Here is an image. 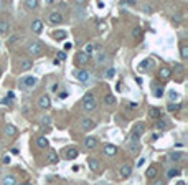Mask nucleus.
<instances>
[{
    "instance_id": "1",
    "label": "nucleus",
    "mask_w": 188,
    "mask_h": 185,
    "mask_svg": "<svg viewBox=\"0 0 188 185\" xmlns=\"http://www.w3.org/2000/svg\"><path fill=\"white\" fill-rule=\"evenodd\" d=\"M96 107H98V101L94 99L93 93H86L84 98H83V109L86 112H91V111H94Z\"/></svg>"
},
{
    "instance_id": "2",
    "label": "nucleus",
    "mask_w": 188,
    "mask_h": 185,
    "mask_svg": "<svg viewBox=\"0 0 188 185\" xmlns=\"http://www.w3.org/2000/svg\"><path fill=\"white\" fill-rule=\"evenodd\" d=\"M36 83H38V79L35 76H27V78L20 79V88L22 89H30V88H35Z\"/></svg>"
},
{
    "instance_id": "3",
    "label": "nucleus",
    "mask_w": 188,
    "mask_h": 185,
    "mask_svg": "<svg viewBox=\"0 0 188 185\" xmlns=\"http://www.w3.org/2000/svg\"><path fill=\"white\" fill-rule=\"evenodd\" d=\"M48 20H50V23H53V25H60V23H63V15H61V12H51L50 15H48Z\"/></svg>"
},
{
    "instance_id": "4",
    "label": "nucleus",
    "mask_w": 188,
    "mask_h": 185,
    "mask_svg": "<svg viewBox=\"0 0 188 185\" xmlns=\"http://www.w3.org/2000/svg\"><path fill=\"white\" fill-rule=\"evenodd\" d=\"M28 51H30V55H40L43 51V43L41 41H31L28 46Z\"/></svg>"
},
{
    "instance_id": "5",
    "label": "nucleus",
    "mask_w": 188,
    "mask_h": 185,
    "mask_svg": "<svg viewBox=\"0 0 188 185\" xmlns=\"http://www.w3.org/2000/svg\"><path fill=\"white\" fill-rule=\"evenodd\" d=\"M94 126H96V122L91 119V117H83V119H81V129L83 131H91Z\"/></svg>"
},
{
    "instance_id": "6",
    "label": "nucleus",
    "mask_w": 188,
    "mask_h": 185,
    "mask_svg": "<svg viewBox=\"0 0 188 185\" xmlns=\"http://www.w3.org/2000/svg\"><path fill=\"white\" fill-rule=\"evenodd\" d=\"M109 61V55L106 53V51H99V53H96V63H98L99 66L106 65Z\"/></svg>"
},
{
    "instance_id": "7",
    "label": "nucleus",
    "mask_w": 188,
    "mask_h": 185,
    "mask_svg": "<svg viewBox=\"0 0 188 185\" xmlns=\"http://www.w3.org/2000/svg\"><path fill=\"white\" fill-rule=\"evenodd\" d=\"M30 28H31V32H33V33H36V35H38V33H41V32H43V22L36 18V20H33V22H31Z\"/></svg>"
},
{
    "instance_id": "8",
    "label": "nucleus",
    "mask_w": 188,
    "mask_h": 185,
    "mask_svg": "<svg viewBox=\"0 0 188 185\" xmlns=\"http://www.w3.org/2000/svg\"><path fill=\"white\" fill-rule=\"evenodd\" d=\"M119 174H120V177L122 179H127L129 175L132 174V167L129 164H124V165H120V169H119Z\"/></svg>"
},
{
    "instance_id": "9",
    "label": "nucleus",
    "mask_w": 188,
    "mask_h": 185,
    "mask_svg": "<svg viewBox=\"0 0 188 185\" xmlns=\"http://www.w3.org/2000/svg\"><path fill=\"white\" fill-rule=\"evenodd\" d=\"M150 66H153V61L147 58V60H144L142 63L137 66V69L140 71V73H145V71H148V69H150Z\"/></svg>"
},
{
    "instance_id": "10",
    "label": "nucleus",
    "mask_w": 188,
    "mask_h": 185,
    "mask_svg": "<svg viewBox=\"0 0 188 185\" xmlns=\"http://www.w3.org/2000/svg\"><path fill=\"white\" fill-rule=\"evenodd\" d=\"M76 78L79 79L81 83H89V73L86 69H79V71H76Z\"/></svg>"
},
{
    "instance_id": "11",
    "label": "nucleus",
    "mask_w": 188,
    "mask_h": 185,
    "mask_svg": "<svg viewBox=\"0 0 188 185\" xmlns=\"http://www.w3.org/2000/svg\"><path fill=\"white\" fill-rule=\"evenodd\" d=\"M15 183H17V177L12 174H8L2 179V185H15Z\"/></svg>"
},
{
    "instance_id": "12",
    "label": "nucleus",
    "mask_w": 188,
    "mask_h": 185,
    "mask_svg": "<svg viewBox=\"0 0 188 185\" xmlns=\"http://www.w3.org/2000/svg\"><path fill=\"white\" fill-rule=\"evenodd\" d=\"M3 132H5L7 136H10V137H13V136H17V134H18L17 127H15V126H12V124H5V127H3Z\"/></svg>"
},
{
    "instance_id": "13",
    "label": "nucleus",
    "mask_w": 188,
    "mask_h": 185,
    "mask_svg": "<svg viewBox=\"0 0 188 185\" xmlns=\"http://www.w3.org/2000/svg\"><path fill=\"white\" fill-rule=\"evenodd\" d=\"M102 152H104L106 155H114L115 152H117V147H115L114 144H106L104 149H102Z\"/></svg>"
},
{
    "instance_id": "14",
    "label": "nucleus",
    "mask_w": 188,
    "mask_h": 185,
    "mask_svg": "<svg viewBox=\"0 0 188 185\" xmlns=\"http://www.w3.org/2000/svg\"><path fill=\"white\" fill-rule=\"evenodd\" d=\"M96 144H98V139H96V137H86L84 139V147L86 149H94Z\"/></svg>"
},
{
    "instance_id": "15",
    "label": "nucleus",
    "mask_w": 188,
    "mask_h": 185,
    "mask_svg": "<svg viewBox=\"0 0 188 185\" xmlns=\"http://www.w3.org/2000/svg\"><path fill=\"white\" fill-rule=\"evenodd\" d=\"M144 132H145V124H144V122H137V124L134 126V134L140 137Z\"/></svg>"
},
{
    "instance_id": "16",
    "label": "nucleus",
    "mask_w": 188,
    "mask_h": 185,
    "mask_svg": "<svg viewBox=\"0 0 188 185\" xmlns=\"http://www.w3.org/2000/svg\"><path fill=\"white\" fill-rule=\"evenodd\" d=\"M10 32V23L7 20H0V35H7Z\"/></svg>"
},
{
    "instance_id": "17",
    "label": "nucleus",
    "mask_w": 188,
    "mask_h": 185,
    "mask_svg": "<svg viewBox=\"0 0 188 185\" xmlns=\"http://www.w3.org/2000/svg\"><path fill=\"white\" fill-rule=\"evenodd\" d=\"M50 104H51V101H50V98H48V96H41L40 99H38V106L43 107V109H48V107H50Z\"/></svg>"
},
{
    "instance_id": "18",
    "label": "nucleus",
    "mask_w": 188,
    "mask_h": 185,
    "mask_svg": "<svg viewBox=\"0 0 188 185\" xmlns=\"http://www.w3.org/2000/svg\"><path fill=\"white\" fill-rule=\"evenodd\" d=\"M160 116H162V111L158 107H150L148 109V117H152V119H158Z\"/></svg>"
},
{
    "instance_id": "19",
    "label": "nucleus",
    "mask_w": 188,
    "mask_h": 185,
    "mask_svg": "<svg viewBox=\"0 0 188 185\" xmlns=\"http://www.w3.org/2000/svg\"><path fill=\"white\" fill-rule=\"evenodd\" d=\"M182 159H185V154H183V152H178V150H175V152L170 154V160H173V162H180Z\"/></svg>"
},
{
    "instance_id": "20",
    "label": "nucleus",
    "mask_w": 188,
    "mask_h": 185,
    "mask_svg": "<svg viewBox=\"0 0 188 185\" xmlns=\"http://www.w3.org/2000/svg\"><path fill=\"white\" fill-rule=\"evenodd\" d=\"M76 60H78V63L86 65V63L89 61V55H86L84 51H79V53H78V58H76Z\"/></svg>"
},
{
    "instance_id": "21",
    "label": "nucleus",
    "mask_w": 188,
    "mask_h": 185,
    "mask_svg": "<svg viewBox=\"0 0 188 185\" xmlns=\"http://www.w3.org/2000/svg\"><path fill=\"white\" fill-rule=\"evenodd\" d=\"M78 157V150L74 149V147H69L68 150H66V159H69V160H73Z\"/></svg>"
},
{
    "instance_id": "22",
    "label": "nucleus",
    "mask_w": 188,
    "mask_h": 185,
    "mask_svg": "<svg viewBox=\"0 0 188 185\" xmlns=\"http://www.w3.org/2000/svg\"><path fill=\"white\" fill-rule=\"evenodd\" d=\"M88 164H89V169L93 170V172H96V170H99V162H98V159L91 157V159L88 160Z\"/></svg>"
},
{
    "instance_id": "23",
    "label": "nucleus",
    "mask_w": 188,
    "mask_h": 185,
    "mask_svg": "<svg viewBox=\"0 0 188 185\" xmlns=\"http://www.w3.org/2000/svg\"><path fill=\"white\" fill-rule=\"evenodd\" d=\"M157 174H158V169L155 165H152V167H148V170H147V179H155Z\"/></svg>"
},
{
    "instance_id": "24",
    "label": "nucleus",
    "mask_w": 188,
    "mask_h": 185,
    "mask_svg": "<svg viewBox=\"0 0 188 185\" xmlns=\"http://www.w3.org/2000/svg\"><path fill=\"white\" fill-rule=\"evenodd\" d=\"M182 174V169H178V167H175V169H170L167 172V177L168 179H173V177H178V175Z\"/></svg>"
},
{
    "instance_id": "25",
    "label": "nucleus",
    "mask_w": 188,
    "mask_h": 185,
    "mask_svg": "<svg viewBox=\"0 0 188 185\" xmlns=\"http://www.w3.org/2000/svg\"><path fill=\"white\" fill-rule=\"evenodd\" d=\"M58 160H60V159H58V154L55 152V150H50V152H48V162H50V164H56Z\"/></svg>"
},
{
    "instance_id": "26",
    "label": "nucleus",
    "mask_w": 188,
    "mask_h": 185,
    "mask_svg": "<svg viewBox=\"0 0 188 185\" xmlns=\"http://www.w3.org/2000/svg\"><path fill=\"white\" fill-rule=\"evenodd\" d=\"M36 144H38V147H40V149H46V147H48V139L41 136V137H38Z\"/></svg>"
},
{
    "instance_id": "27",
    "label": "nucleus",
    "mask_w": 188,
    "mask_h": 185,
    "mask_svg": "<svg viewBox=\"0 0 188 185\" xmlns=\"http://www.w3.org/2000/svg\"><path fill=\"white\" fill-rule=\"evenodd\" d=\"M31 65H33V61H31V60H23V61H22L20 69H22V71H28V69L31 68Z\"/></svg>"
},
{
    "instance_id": "28",
    "label": "nucleus",
    "mask_w": 188,
    "mask_h": 185,
    "mask_svg": "<svg viewBox=\"0 0 188 185\" xmlns=\"http://www.w3.org/2000/svg\"><path fill=\"white\" fill-rule=\"evenodd\" d=\"M170 76H172V69L170 68H160V78L167 79V78H170Z\"/></svg>"
},
{
    "instance_id": "29",
    "label": "nucleus",
    "mask_w": 188,
    "mask_h": 185,
    "mask_svg": "<svg viewBox=\"0 0 188 185\" xmlns=\"http://www.w3.org/2000/svg\"><path fill=\"white\" fill-rule=\"evenodd\" d=\"M25 7L28 8V10H35V8L38 7V2H36V0H27Z\"/></svg>"
},
{
    "instance_id": "30",
    "label": "nucleus",
    "mask_w": 188,
    "mask_h": 185,
    "mask_svg": "<svg viewBox=\"0 0 188 185\" xmlns=\"http://www.w3.org/2000/svg\"><path fill=\"white\" fill-rule=\"evenodd\" d=\"M53 36H55L56 40H65L66 38V32L65 30H56L55 33H53Z\"/></svg>"
},
{
    "instance_id": "31",
    "label": "nucleus",
    "mask_w": 188,
    "mask_h": 185,
    "mask_svg": "<svg viewBox=\"0 0 188 185\" xmlns=\"http://www.w3.org/2000/svg\"><path fill=\"white\" fill-rule=\"evenodd\" d=\"M104 103L107 104V106H111V104H114V103H115L114 94H106V96H104Z\"/></svg>"
},
{
    "instance_id": "32",
    "label": "nucleus",
    "mask_w": 188,
    "mask_h": 185,
    "mask_svg": "<svg viewBox=\"0 0 188 185\" xmlns=\"http://www.w3.org/2000/svg\"><path fill=\"white\" fill-rule=\"evenodd\" d=\"M168 99H170V103L178 101V99H180V94H178L177 91H170V93H168Z\"/></svg>"
},
{
    "instance_id": "33",
    "label": "nucleus",
    "mask_w": 188,
    "mask_h": 185,
    "mask_svg": "<svg viewBox=\"0 0 188 185\" xmlns=\"http://www.w3.org/2000/svg\"><path fill=\"white\" fill-rule=\"evenodd\" d=\"M180 56H182L183 60L188 58V46H186V45H182V48H180Z\"/></svg>"
},
{
    "instance_id": "34",
    "label": "nucleus",
    "mask_w": 188,
    "mask_h": 185,
    "mask_svg": "<svg viewBox=\"0 0 188 185\" xmlns=\"http://www.w3.org/2000/svg\"><path fill=\"white\" fill-rule=\"evenodd\" d=\"M168 111H178V109H180V104H178V103H175V104H173V103H170V104H168Z\"/></svg>"
},
{
    "instance_id": "35",
    "label": "nucleus",
    "mask_w": 188,
    "mask_h": 185,
    "mask_svg": "<svg viewBox=\"0 0 188 185\" xmlns=\"http://www.w3.org/2000/svg\"><path fill=\"white\" fill-rule=\"evenodd\" d=\"M114 74H115V69H114V68H109V69H106L104 76H106V78H112Z\"/></svg>"
},
{
    "instance_id": "36",
    "label": "nucleus",
    "mask_w": 188,
    "mask_h": 185,
    "mask_svg": "<svg viewBox=\"0 0 188 185\" xmlns=\"http://www.w3.org/2000/svg\"><path fill=\"white\" fill-rule=\"evenodd\" d=\"M132 35L136 36V38H140V35H142V30H140V28H139V27H136V28H134V32H132Z\"/></svg>"
},
{
    "instance_id": "37",
    "label": "nucleus",
    "mask_w": 188,
    "mask_h": 185,
    "mask_svg": "<svg viewBox=\"0 0 188 185\" xmlns=\"http://www.w3.org/2000/svg\"><path fill=\"white\" fill-rule=\"evenodd\" d=\"M165 127H167V122H165V121L160 119V121L157 122V129H165Z\"/></svg>"
},
{
    "instance_id": "38",
    "label": "nucleus",
    "mask_w": 188,
    "mask_h": 185,
    "mask_svg": "<svg viewBox=\"0 0 188 185\" xmlns=\"http://www.w3.org/2000/svg\"><path fill=\"white\" fill-rule=\"evenodd\" d=\"M162 94H163V88H155V96L162 98Z\"/></svg>"
},
{
    "instance_id": "39",
    "label": "nucleus",
    "mask_w": 188,
    "mask_h": 185,
    "mask_svg": "<svg viewBox=\"0 0 188 185\" xmlns=\"http://www.w3.org/2000/svg\"><path fill=\"white\" fill-rule=\"evenodd\" d=\"M58 60H66V53H65V51H60V53H58Z\"/></svg>"
},
{
    "instance_id": "40",
    "label": "nucleus",
    "mask_w": 188,
    "mask_h": 185,
    "mask_svg": "<svg viewBox=\"0 0 188 185\" xmlns=\"http://www.w3.org/2000/svg\"><path fill=\"white\" fill-rule=\"evenodd\" d=\"M142 10H144V12H147V13H150V12H152V7H150V5H144V7H142Z\"/></svg>"
},
{
    "instance_id": "41",
    "label": "nucleus",
    "mask_w": 188,
    "mask_h": 185,
    "mask_svg": "<svg viewBox=\"0 0 188 185\" xmlns=\"http://www.w3.org/2000/svg\"><path fill=\"white\" fill-rule=\"evenodd\" d=\"M7 98H8V99H13V98H15V93H13V91H8V93H7Z\"/></svg>"
},
{
    "instance_id": "42",
    "label": "nucleus",
    "mask_w": 188,
    "mask_h": 185,
    "mask_svg": "<svg viewBox=\"0 0 188 185\" xmlns=\"http://www.w3.org/2000/svg\"><path fill=\"white\" fill-rule=\"evenodd\" d=\"M41 121L45 122V124H50V122H51V119H50V117H48V116H45V117H43Z\"/></svg>"
},
{
    "instance_id": "43",
    "label": "nucleus",
    "mask_w": 188,
    "mask_h": 185,
    "mask_svg": "<svg viewBox=\"0 0 188 185\" xmlns=\"http://www.w3.org/2000/svg\"><path fill=\"white\" fill-rule=\"evenodd\" d=\"M66 96H68V91H61V93H60V98H61V99H65Z\"/></svg>"
},
{
    "instance_id": "44",
    "label": "nucleus",
    "mask_w": 188,
    "mask_h": 185,
    "mask_svg": "<svg viewBox=\"0 0 188 185\" xmlns=\"http://www.w3.org/2000/svg\"><path fill=\"white\" fill-rule=\"evenodd\" d=\"M144 162H145V159H139V162H137V167H140V165H144Z\"/></svg>"
},
{
    "instance_id": "45",
    "label": "nucleus",
    "mask_w": 188,
    "mask_h": 185,
    "mask_svg": "<svg viewBox=\"0 0 188 185\" xmlns=\"http://www.w3.org/2000/svg\"><path fill=\"white\" fill-rule=\"evenodd\" d=\"M153 185H165V182H163V180H155Z\"/></svg>"
},
{
    "instance_id": "46",
    "label": "nucleus",
    "mask_w": 188,
    "mask_h": 185,
    "mask_svg": "<svg viewBox=\"0 0 188 185\" xmlns=\"http://www.w3.org/2000/svg\"><path fill=\"white\" fill-rule=\"evenodd\" d=\"M3 164H10V157H8V155L3 157Z\"/></svg>"
},
{
    "instance_id": "47",
    "label": "nucleus",
    "mask_w": 188,
    "mask_h": 185,
    "mask_svg": "<svg viewBox=\"0 0 188 185\" xmlns=\"http://www.w3.org/2000/svg\"><path fill=\"white\" fill-rule=\"evenodd\" d=\"M71 48H73V45H71V43H65V50H71Z\"/></svg>"
},
{
    "instance_id": "48",
    "label": "nucleus",
    "mask_w": 188,
    "mask_h": 185,
    "mask_svg": "<svg viewBox=\"0 0 188 185\" xmlns=\"http://www.w3.org/2000/svg\"><path fill=\"white\" fill-rule=\"evenodd\" d=\"M10 152H12V154H15V155H18V149H17V147H13Z\"/></svg>"
},
{
    "instance_id": "49",
    "label": "nucleus",
    "mask_w": 188,
    "mask_h": 185,
    "mask_svg": "<svg viewBox=\"0 0 188 185\" xmlns=\"http://www.w3.org/2000/svg\"><path fill=\"white\" fill-rule=\"evenodd\" d=\"M129 107H131V109H136V107H137V104H134V103H129Z\"/></svg>"
},
{
    "instance_id": "50",
    "label": "nucleus",
    "mask_w": 188,
    "mask_h": 185,
    "mask_svg": "<svg viewBox=\"0 0 188 185\" xmlns=\"http://www.w3.org/2000/svg\"><path fill=\"white\" fill-rule=\"evenodd\" d=\"M178 185H185V183H183V182H178Z\"/></svg>"
},
{
    "instance_id": "51",
    "label": "nucleus",
    "mask_w": 188,
    "mask_h": 185,
    "mask_svg": "<svg viewBox=\"0 0 188 185\" xmlns=\"http://www.w3.org/2000/svg\"><path fill=\"white\" fill-rule=\"evenodd\" d=\"M22 185H30V183H27V182H25V183H22Z\"/></svg>"
},
{
    "instance_id": "52",
    "label": "nucleus",
    "mask_w": 188,
    "mask_h": 185,
    "mask_svg": "<svg viewBox=\"0 0 188 185\" xmlns=\"http://www.w3.org/2000/svg\"><path fill=\"white\" fill-rule=\"evenodd\" d=\"M0 152H2V149H0Z\"/></svg>"
},
{
    "instance_id": "53",
    "label": "nucleus",
    "mask_w": 188,
    "mask_h": 185,
    "mask_svg": "<svg viewBox=\"0 0 188 185\" xmlns=\"http://www.w3.org/2000/svg\"><path fill=\"white\" fill-rule=\"evenodd\" d=\"M0 73H2V71H0Z\"/></svg>"
}]
</instances>
